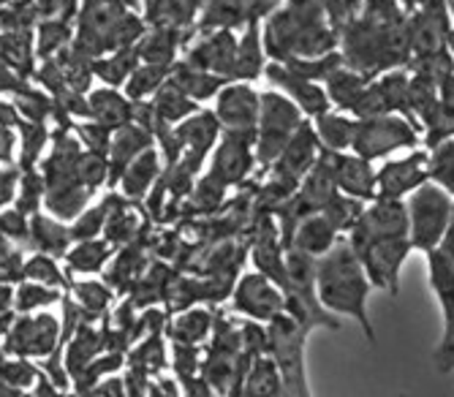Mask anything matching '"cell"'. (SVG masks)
I'll return each instance as SVG.
<instances>
[{"instance_id":"obj_1","label":"cell","mask_w":454,"mask_h":397,"mask_svg":"<svg viewBox=\"0 0 454 397\" xmlns=\"http://www.w3.org/2000/svg\"><path fill=\"white\" fill-rule=\"evenodd\" d=\"M316 289L321 305L329 313H335L338 319L356 322L370 346L379 343L376 327L367 313V300L370 292H373V284H370V277L354 245L348 243V237L338 240V245L329 253L316 259Z\"/></svg>"},{"instance_id":"obj_2","label":"cell","mask_w":454,"mask_h":397,"mask_svg":"<svg viewBox=\"0 0 454 397\" xmlns=\"http://www.w3.org/2000/svg\"><path fill=\"white\" fill-rule=\"evenodd\" d=\"M308 335L310 330L294 319L292 313H280L272 322H267V354L278 362L283 376V389L288 397H310V378H308Z\"/></svg>"},{"instance_id":"obj_3","label":"cell","mask_w":454,"mask_h":397,"mask_svg":"<svg viewBox=\"0 0 454 397\" xmlns=\"http://www.w3.org/2000/svg\"><path fill=\"white\" fill-rule=\"evenodd\" d=\"M286 313L300 319L310 332L313 330H340V322L335 313H329L316 289V259L297 251L286 248Z\"/></svg>"},{"instance_id":"obj_4","label":"cell","mask_w":454,"mask_h":397,"mask_svg":"<svg viewBox=\"0 0 454 397\" xmlns=\"http://www.w3.org/2000/svg\"><path fill=\"white\" fill-rule=\"evenodd\" d=\"M451 205H454V196L443 191L441 185H435L433 180H427L414 193L405 196L408 237L414 251L430 253L441 248L446 229H449V218H451Z\"/></svg>"},{"instance_id":"obj_5","label":"cell","mask_w":454,"mask_h":397,"mask_svg":"<svg viewBox=\"0 0 454 397\" xmlns=\"http://www.w3.org/2000/svg\"><path fill=\"white\" fill-rule=\"evenodd\" d=\"M414 147H425L422 126L400 112H389L376 117H362L351 150L376 164L400 150H414Z\"/></svg>"},{"instance_id":"obj_6","label":"cell","mask_w":454,"mask_h":397,"mask_svg":"<svg viewBox=\"0 0 454 397\" xmlns=\"http://www.w3.org/2000/svg\"><path fill=\"white\" fill-rule=\"evenodd\" d=\"M308 121L305 112L280 90H264L262 93V109H259V126H256V158L259 169H270L275 158L283 152L297 134V128Z\"/></svg>"},{"instance_id":"obj_7","label":"cell","mask_w":454,"mask_h":397,"mask_svg":"<svg viewBox=\"0 0 454 397\" xmlns=\"http://www.w3.org/2000/svg\"><path fill=\"white\" fill-rule=\"evenodd\" d=\"M425 259H427L430 289L443 315V330L433 351V362L441 373H454V259L443 248L425 253Z\"/></svg>"},{"instance_id":"obj_8","label":"cell","mask_w":454,"mask_h":397,"mask_svg":"<svg viewBox=\"0 0 454 397\" xmlns=\"http://www.w3.org/2000/svg\"><path fill=\"white\" fill-rule=\"evenodd\" d=\"M370 284L379 292H387L389 297L400 294V275L403 267L408 261V256L414 253V245H411V237H384V240H373V243H362L354 245Z\"/></svg>"},{"instance_id":"obj_9","label":"cell","mask_w":454,"mask_h":397,"mask_svg":"<svg viewBox=\"0 0 454 397\" xmlns=\"http://www.w3.org/2000/svg\"><path fill=\"white\" fill-rule=\"evenodd\" d=\"M231 310L254 322H272L286 313V292L264 272H245L231 289Z\"/></svg>"},{"instance_id":"obj_10","label":"cell","mask_w":454,"mask_h":397,"mask_svg":"<svg viewBox=\"0 0 454 397\" xmlns=\"http://www.w3.org/2000/svg\"><path fill=\"white\" fill-rule=\"evenodd\" d=\"M256 169H259L256 134L223 131L218 144L210 152V172L207 175H213L223 185L234 188V185H242Z\"/></svg>"},{"instance_id":"obj_11","label":"cell","mask_w":454,"mask_h":397,"mask_svg":"<svg viewBox=\"0 0 454 397\" xmlns=\"http://www.w3.org/2000/svg\"><path fill=\"white\" fill-rule=\"evenodd\" d=\"M63 343V330L60 322L52 313H33L14 319V327L6 335V354L14 356H52L58 346Z\"/></svg>"},{"instance_id":"obj_12","label":"cell","mask_w":454,"mask_h":397,"mask_svg":"<svg viewBox=\"0 0 454 397\" xmlns=\"http://www.w3.org/2000/svg\"><path fill=\"white\" fill-rule=\"evenodd\" d=\"M172 131L180 144V164L199 175V169L210 161V152L218 144L223 126L213 109H199L185 121H180V126H175Z\"/></svg>"},{"instance_id":"obj_13","label":"cell","mask_w":454,"mask_h":397,"mask_svg":"<svg viewBox=\"0 0 454 397\" xmlns=\"http://www.w3.org/2000/svg\"><path fill=\"white\" fill-rule=\"evenodd\" d=\"M259 109H262V93L254 88V82H239V79H229L218 90L213 104V112L221 121L223 131H237V134H256Z\"/></svg>"},{"instance_id":"obj_14","label":"cell","mask_w":454,"mask_h":397,"mask_svg":"<svg viewBox=\"0 0 454 397\" xmlns=\"http://www.w3.org/2000/svg\"><path fill=\"white\" fill-rule=\"evenodd\" d=\"M408 234V210L405 198H384L376 196L362 210L356 226L346 234L351 245L384 240V237H405Z\"/></svg>"},{"instance_id":"obj_15","label":"cell","mask_w":454,"mask_h":397,"mask_svg":"<svg viewBox=\"0 0 454 397\" xmlns=\"http://www.w3.org/2000/svg\"><path fill=\"white\" fill-rule=\"evenodd\" d=\"M430 180V150L414 147L400 158H384L379 167V196L405 198Z\"/></svg>"},{"instance_id":"obj_16","label":"cell","mask_w":454,"mask_h":397,"mask_svg":"<svg viewBox=\"0 0 454 397\" xmlns=\"http://www.w3.org/2000/svg\"><path fill=\"white\" fill-rule=\"evenodd\" d=\"M264 79L275 90H280V93H286L288 98H292L305 112L308 121H313V117H318L326 109H333V101H329L326 88L321 82L302 76L300 71H294L292 66H286L280 60H270L267 63Z\"/></svg>"},{"instance_id":"obj_17","label":"cell","mask_w":454,"mask_h":397,"mask_svg":"<svg viewBox=\"0 0 454 397\" xmlns=\"http://www.w3.org/2000/svg\"><path fill=\"white\" fill-rule=\"evenodd\" d=\"M193 35L196 38H193V44H188V50H185V60L204 68V71H213V74L231 79L234 63H237L239 30L215 27V30H199Z\"/></svg>"},{"instance_id":"obj_18","label":"cell","mask_w":454,"mask_h":397,"mask_svg":"<svg viewBox=\"0 0 454 397\" xmlns=\"http://www.w3.org/2000/svg\"><path fill=\"white\" fill-rule=\"evenodd\" d=\"M321 142H318V136H316V128H313V123L310 121H305L300 128H297V134L288 139V144L283 147V152L275 158V164L267 169V172H272V175H278V177H283V180H288V183H302V177L313 169V164L318 161V155H321Z\"/></svg>"},{"instance_id":"obj_19","label":"cell","mask_w":454,"mask_h":397,"mask_svg":"<svg viewBox=\"0 0 454 397\" xmlns=\"http://www.w3.org/2000/svg\"><path fill=\"white\" fill-rule=\"evenodd\" d=\"M338 240H343V234L335 229V223L329 221L321 210H313L308 215H302L300 221H294V226L283 234L286 248H297L313 259H321L324 253H329Z\"/></svg>"},{"instance_id":"obj_20","label":"cell","mask_w":454,"mask_h":397,"mask_svg":"<svg viewBox=\"0 0 454 397\" xmlns=\"http://www.w3.org/2000/svg\"><path fill=\"white\" fill-rule=\"evenodd\" d=\"M338 191L356 196L362 202H373L379 196V169L359 152H338Z\"/></svg>"},{"instance_id":"obj_21","label":"cell","mask_w":454,"mask_h":397,"mask_svg":"<svg viewBox=\"0 0 454 397\" xmlns=\"http://www.w3.org/2000/svg\"><path fill=\"white\" fill-rule=\"evenodd\" d=\"M267 63H270V55L264 47L262 22H247L237 38V63H234L231 79H239V82H256L259 76H264Z\"/></svg>"},{"instance_id":"obj_22","label":"cell","mask_w":454,"mask_h":397,"mask_svg":"<svg viewBox=\"0 0 454 397\" xmlns=\"http://www.w3.org/2000/svg\"><path fill=\"white\" fill-rule=\"evenodd\" d=\"M153 131L139 126V123H126L120 126L117 131H112V139H109V150H106V158H109V175H112V183L120 180V175L126 172V167L134 161V158L147 150L153 144Z\"/></svg>"},{"instance_id":"obj_23","label":"cell","mask_w":454,"mask_h":397,"mask_svg":"<svg viewBox=\"0 0 454 397\" xmlns=\"http://www.w3.org/2000/svg\"><path fill=\"white\" fill-rule=\"evenodd\" d=\"M313 128L316 136L321 142L324 150H333V152H348L354 147V136H356V126H359V117H354L351 112L343 109H326L318 117H313Z\"/></svg>"},{"instance_id":"obj_24","label":"cell","mask_w":454,"mask_h":397,"mask_svg":"<svg viewBox=\"0 0 454 397\" xmlns=\"http://www.w3.org/2000/svg\"><path fill=\"white\" fill-rule=\"evenodd\" d=\"M163 175V161H160V152L150 144L147 150H142L134 161L126 167V172L120 175V191L126 198H145L155 183Z\"/></svg>"},{"instance_id":"obj_25","label":"cell","mask_w":454,"mask_h":397,"mask_svg":"<svg viewBox=\"0 0 454 397\" xmlns=\"http://www.w3.org/2000/svg\"><path fill=\"white\" fill-rule=\"evenodd\" d=\"M169 79H172V82H175L183 93H188L196 104L215 101L218 90L229 82L226 76L213 74V71H204V68H199V66H193V63H188V60H175Z\"/></svg>"},{"instance_id":"obj_26","label":"cell","mask_w":454,"mask_h":397,"mask_svg":"<svg viewBox=\"0 0 454 397\" xmlns=\"http://www.w3.org/2000/svg\"><path fill=\"white\" fill-rule=\"evenodd\" d=\"M370 79H373V76H367V74H362V71L343 63L324 79V88H326V96H329V101H333L335 109H343V112L354 114L356 104L362 101V96H364V90L370 85Z\"/></svg>"},{"instance_id":"obj_27","label":"cell","mask_w":454,"mask_h":397,"mask_svg":"<svg viewBox=\"0 0 454 397\" xmlns=\"http://www.w3.org/2000/svg\"><path fill=\"white\" fill-rule=\"evenodd\" d=\"M147 25L153 27H175L193 35L199 6L193 0H147Z\"/></svg>"},{"instance_id":"obj_28","label":"cell","mask_w":454,"mask_h":397,"mask_svg":"<svg viewBox=\"0 0 454 397\" xmlns=\"http://www.w3.org/2000/svg\"><path fill=\"white\" fill-rule=\"evenodd\" d=\"M239 394H247V397H280V394H286L280 368L270 354H262V356H256V360H251V365H247V370L242 376Z\"/></svg>"},{"instance_id":"obj_29","label":"cell","mask_w":454,"mask_h":397,"mask_svg":"<svg viewBox=\"0 0 454 397\" xmlns=\"http://www.w3.org/2000/svg\"><path fill=\"white\" fill-rule=\"evenodd\" d=\"M215 319L207 307H188L167 324V335L175 346H199L213 335Z\"/></svg>"},{"instance_id":"obj_30","label":"cell","mask_w":454,"mask_h":397,"mask_svg":"<svg viewBox=\"0 0 454 397\" xmlns=\"http://www.w3.org/2000/svg\"><path fill=\"white\" fill-rule=\"evenodd\" d=\"M90 117L104 126H109L112 131H117L120 126H126L134 121V101L129 96L117 93L112 85L104 90H96L90 96Z\"/></svg>"},{"instance_id":"obj_31","label":"cell","mask_w":454,"mask_h":397,"mask_svg":"<svg viewBox=\"0 0 454 397\" xmlns=\"http://www.w3.org/2000/svg\"><path fill=\"white\" fill-rule=\"evenodd\" d=\"M153 101V109H155V117H158V123H163V126H175V123H180V121H185V117H191L193 112H199L201 109V104H196L188 93H183L172 79H167L160 88H158V93L150 98ZM155 123V126H158Z\"/></svg>"},{"instance_id":"obj_32","label":"cell","mask_w":454,"mask_h":397,"mask_svg":"<svg viewBox=\"0 0 454 397\" xmlns=\"http://www.w3.org/2000/svg\"><path fill=\"white\" fill-rule=\"evenodd\" d=\"M188 33L175 30V27H153L139 38V55L145 63H175L180 44H185Z\"/></svg>"},{"instance_id":"obj_33","label":"cell","mask_w":454,"mask_h":397,"mask_svg":"<svg viewBox=\"0 0 454 397\" xmlns=\"http://www.w3.org/2000/svg\"><path fill=\"white\" fill-rule=\"evenodd\" d=\"M104 348V335H98L96 330L90 327H79L76 335L68 340V351H66V373L71 378H76L82 370H85L96 356L98 351Z\"/></svg>"},{"instance_id":"obj_34","label":"cell","mask_w":454,"mask_h":397,"mask_svg":"<svg viewBox=\"0 0 454 397\" xmlns=\"http://www.w3.org/2000/svg\"><path fill=\"white\" fill-rule=\"evenodd\" d=\"M175 66V63H172ZM169 63H139L131 76L126 79V96L131 101H142V98H153L158 93V88L167 82L172 74Z\"/></svg>"},{"instance_id":"obj_35","label":"cell","mask_w":454,"mask_h":397,"mask_svg":"<svg viewBox=\"0 0 454 397\" xmlns=\"http://www.w3.org/2000/svg\"><path fill=\"white\" fill-rule=\"evenodd\" d=\"M30 243L35 251L41 253H66L68 243H71V231L58 221V218H44V215H35L30 221Z\"/></svg>"},{"instance_id":"obj_36","label":"cell","mask_w":454,"mask_h":397,"mask_svg":"<svg viewBox=\"0 0 454 397\" xmlns=\"http://www.w3.org/2000/svg\"><path fill=\"white\" fill-rule=\"evenodd\" d=\"M90 193L93 191L88 185H82V183L68 185V188H55V191L44 193V205L58 221H74L82 210H85Z\"/></svg>"},{"instance_id":"obj_37","label":"cell","mask_w":454,"mask_h":397,"mask_svg":"<svg viewBox=\"0 0 454 397\" xmlns=\"http://www.w3.org/2000/svg\"><path fill=\"white\" fill-rule=\"evenodd\" d=\"M112 253V243H101V240H79L71 251H66V264L71 272H82V275H90L104 269V264L109 261Z\"/></svg>"},{"instance_id":"obj_38","label":"cell","mask_w":454,"mask_h":397,"mask_svg":"<svg viewBox=\"0 0 454 397\" xmlns=\"http://www.w3.org/2000/svg\"><path fill=\"white\" fill-rule=\"evenodd\" d=\"M142 63V55H139V42L134 47H122V50H114V55L109 60H98L93 66V71L104 79L106 85H122L126 79L131 76V71Z\"/></svg>"},{"instance_id":"obj_39","label":"cell","mask_w":454,"mask_h":397,"mask_svg":"<svg viewBox=\"0 0 454 397\" xmlns=\"http://www.w3.org/2000/svg\"><path fill=\"white\" fill-rule=\"evenodd\" d=\"M364 205H367V202H362V198H356V196H348V193L338 191V193L329 196V202L321 207V213H324L329 221H333V223H335V229L346 237V234L356 226V221L362 218Z\"/></svg>"},{"instance_id":"obj_40","label":"cell","mask_w":454,"mask_h":397,"mask_svg":"<svg viewBox=\"0 0 454 397\" xmlns=\"http://www.w3.org/2000/svg\"><path fill=\"white\" fill-rule=\"evenodd\" d=\"M427 150H430V180L454 196V136Z\"/></svg>"},{"instance_id":"obj_41","label":"cell","mask_w":454,"mask_h":397,"mask_svg":"<svg viewBox=\"0 0 454 397\" xmlns=\"http://www.w3.org/2000/svg\"><path fill=\"white\" fill-rule=\"evenodd\" d=\"M22 277L25 281H38V284H47V286H66V277L58 267V261L52 259V253H35L22 264Z\"/></svg>"},{"instance_id":"obj_42","label":"cell","mask_w":454,"mask_h":397,"mask_svg":"<svg viewBox=\"0 0 454 397\" xmlns=\"http://www.w3.org/2000/svg\"><path fill=\"white\" fill-rule=\"evenodd\" d=\"M60 297H63V294H60V289H55V286L38 284V281H25V284L17 289L14 307H17L20 313H33V310H38V307L58 302Z\"/></svg>"},{"instance_id":"obj_43","label":"cell","mask_w":454,"mask_h":397,"mask_svg":"<svg viewBox=\"0 0 454 397\" xmlns=\"http://www.w3.org/2000/svg\"><path fill=\"white\" fill-rule=\"evenodd\" d=\"M229 185L215 180L213 175H204L193 188H191V205L196 213H215L223 202Z\"/></svg>"},{"instance_id":"obj_44","label":"cell","mask_w":454,"mask_h":397,"mask_svg":"<svg viewBox=\"0 0 454 397\" xmlns=\"http://www.w3.org/2000/svg\"><path fill=\"white\" fill-rule=\"evenodd\" d=\"M137 229H139V221H137L134 213H129V207H120L117 213H112V215L106 218V226H104L106 240H109L112 245L129 243L131 237L137 234Z\"/></svg>"},{"instance_id":"obj_45","label":"cell","mask_w":454,"mask_h":397,"mask_svg":"<svg viewBox=\"0 0 454 397\" xmlns=\"http://www.w3.org/2000/svg\"><path fill=\"white\" fill-rule=\"evenodd\" d=\"M106 226V210L104 207H93V210H82L74 223H71V240H93V237H98Z\"/></svg>"},{"instance_id":"obj_46","label":"cell","mask_w":454,"mask_h":397,"mask_svg":"<svg viewBox=\"0 0 454 397\" xmlns=\"http://www.w3.org/2000/svg\"><path fill=\"white\" fill-rule=\"evenodd\" d=\"M74 294H76L82 310H88V313H104L109 307V302H112V292L104 284H96V281L76 284Z\"/></svg>"},{"instance_id":"obj_47","label":"cell","mask_w":454,"mask_h":397,"mask_svg":"<svg viewBox=\"0 0 454 397\" xmlns=\"http://www.w3.org/2000/svg\"><path fill=\"white\" fill-rule=\"evenodd\" d=\"M38 370L33 365L25 362V356L22 360H14V362H0V381H4V386H33L38 381Z\"/></svg>"},{"instance_id":"obj_48","label":"cell","mask_w":454,"mask_h":397,"mask_svg":"<svg viewBox=\"0 0 454 397\" xmlns=\"http://www.w3.org/2000/svg\"><path fill=\"white\" fill-rule=\"evenodd\" d=\"M25 215L27 213H22L20 207L0 213V234L9 237V240H17V243L30 240V221Z\"/></svg>"},{"instance_id":"obj_49","label":"cell","mask_w":454,"mask_h":397,"mask_svg":"<svg viewBox=\"0 0 454 397\" xmlns=\"http://www.w3.org/2000/svg\"><path fill=\"white\" fill-rule=\"evenodd\" d=\"M20 275H22V256L12 245L9 237L0 234V277L4 281H17Z\"/></svg>"},{"instance_id":"obj_50","label":"cell","mask_w":454,"mask_h":397,"mask_svg":"<svg viewBox=\"0 0 454 397\" xmlns=\"http://www.w3.org/2000/svg\"><path fill=\"white\" fill-rule=\"evenodd\" d=\"M22 128V150H25V167H30L35 161V155L41 152V147H44V126H41L38 121L35 123H20Z\"/></svg>"},{"instance_id":"obj_51","label":"cell","mask_w":454,"mask_h":397,"mask_svg":"<svg viewBox=\"0 0 454 397\" xmlns=\"http://www.w3.org/2000/svg\"><path fill=\"white\" fill-rule=\"evenodd\" d=\"M66 35H68V27L58 19V22H44L38 30V50L41 52H55L66 44Z\"/></svg>"},{"instance_id":"obj_52","label":"cell","mask_w":454,"mask_h":397,"mask_svg":"<svg viewBox=\"0 0 454 397\" xmlns=\"http://www.w3.org/2000/svg\"><path fill=\"white\" fill-rule=\"evenodd\" d=\"M14 147H17V136L12 126H0V164H12Z\"/></svg>"},{"instance_id":"obj_53","label":"cell","mask_w":454,"mask_h":397,"mask_svg":"<svg viewBox=\"0 0 454 397\" xmlns=\"http://www.w3.org/2000/svg\"><path fill=\"white\" fill-rule=\"evenodd\" d=\"M126 392H129L126 381H120V378H101L88 394H114V397H120V394H126Z\"/></svg>"},{"instance_id":"obj_54","label":"cell","mask_w":454,"mask_h":397,"mask_svg":"<svg viewBox=\"0 0 454 397\" xmlns=\"http://www.w3.org/2000/svg\"><path fill=\"white\" fill-rule=\"evenodd\" d=\"M17 191V172H0V207L14 198Z\"/></svg>"},{"instance_id":"obj_55","label":"cell","mask_w":454,"mask_h":397,"mask_svg":"<svg viewBox=\"0 0 454 397\" xmlns=\"http://www.w3.org/2000/svg\"><path fill=\"white\" fill-rule=\"evenodd\" d=\"M14 300H17V292L6 281H0V310H12Z\"/></svg>"},{"instance_id":"obj_56","label":"cell","mask_w":454,"mask_h":397,"mask_svg":"<svg viewBox=\"0 0 454 397\" xmlns=\"http://www.w3.org/2000/svg\"><path fill=\"white\" fill-rule=\"evenodd\" d=\"M0 126H20V114L12 104H0Z\"/></svg>"},{"instance_id":"obj_57","label":"cell","mask_w":454,"mask_h":397,"mask_svg":"<svg viewBox=\"0 0 454 397\" xmlns=\"http://www.w3.org/2000/svg\"><path fill=\"white\" fill-rule=\"evenodd\" d=\"M441 248H443L449 256H454V205H451V218H449V229H446V237H443Z\"/></svg>"},{"instance_id":"obj_58","label":"cell","mask_w":454,"mask_h":397,"mask_svg":"<svg viewBox=\"0 0 454 397\" xmlns=\"http://www.w3.org/2000/svg\"><path fill=\"white\" fill-rule=\"evenodd\" d=\"M12 327H14V315H12V310H0V335H9Z\"/></svg>"},{"instance_id":"obj_59","label":"cell","mask_w":454,"mask_h":397,"mask_svg":"<svg viewBox=\"0 0 454 397\" xmlns=\"http://www.w3.org/2000/svg\"><path fill=\"white\" fill-rule=\"evenodd\" d=\"M449 14H451V27H449V52L454 55V0H446Z\"/></svg>"},{"instance_id":"obj_60","label":"cell","mask_w":454,"mask_h":397,"mask_svg":"<svg viewBox=\"0 0 454 397\" xmlns=\"http://www.w3.org/2000/svg\"><path fill=\"white\" fill-rule=\"evenodd\" d=\"M193 4H196V6H199V12H201V6L207 4V0H193Z\"/></svg>"},{"instance_id":"obj_61","label":"cell","mask_w":454,"mask_h":397,"mask_svg":"<svg viewBox=\"0 0 454 397\" xmlns=\"http://www.w3.org/2000/svg\"><path fill=\"white\" fill-rule=\"evenodd\" d=\"M134 4H147V0H134Z\"/></svg>"}]
</instances>
